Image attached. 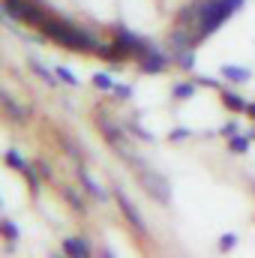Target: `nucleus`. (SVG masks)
<instances>
[{
	"instance_id": "1",
	"label": "nucleus",
	"mask_w": 255,
	"mask_h": 258,
	"mask_svg": "<svg viewBox=\"0 0 255 258\" xmlns=\"http://www.w3.org/2000/svg\"><path fill=\"white\" fill-rule=\"evenodd\" d=\"M39 30H42L48 39L60 42L63 48H72V51H93V48H96V42L90 39V33L78 30L75 24H69L63 18H45V21L39 24Z\"/></svg>"
},
{
	"instance_id": "2",
	"label": "nucleus",
	"mask_w": 255,
	"mask_h": 258,
	"mask_svg": "<svg viewBox=\"0 0 255 258\" xmlns=\"http://www.w3.org/2000/svg\"><path fill=\"white\" fill-rule=\"evenodd\" d=\"M234 12V6L228 3V0H201V6H198V36L204 39V36H210L216 27H222L225 24V18Z\"/></svg>"
},
{
	"instance_id": "3",
	"label": "nucleus",
	"mask_w": 255,
	"mask_h": 258,
	"mask_svg": "<svg viewBox=\"0 0 255 258\" xmlns=\"http://www.w3.org/2000/svg\"><path fill=\"white\" fill-rule=\"evenodd\" d=\"M3 15L6 18H18L24 24H36V27L45 21L42 6L33 3V0H3Z\"/></svg>"
},
{
	"instance_id": "4",
	"label": "nucleus",
	"mask_w": 255,
	"mask_h": 258,
	"mask_svg": "<svg viewBox=\"0 0 255 258\" xmlns=\"http://www.w3.org/2000/svg\"><path fill=\"white\" fill-rule=\"evenodd\" d=\"M138 174H141V183H144V189L153 195L159 204H168L171 201V189H168V183H165V177L159 174V171H153V168H138Z\"/></svg>"
},
{
	"instance_id": "5",
	"label": "nucleus",
	"mask_w": 255,
	"mask_h": 258,
	"mask_svg": "<svg viewBox=\"0 0 255 258\" xmlns=\"http://www.w3.org/2000/svg\"><path fill=\"white\" fill-rule=\"evenodd\" d=\"M114 198H117V204H120V210H123V216L129 219V225L138 231V234H147V225H144V219L138 216V210H135V204L129 201V195L120 189V186H114Z\"/></svg>"
},
{
	"instance_id": "6",
	"label": "nucleus",
	"mask_w": 255,
	"mask_h": 258,
	"mask_svg": "<svg viewBox=\"0 0 255 258\" xmlns=\"http://www.w3.org/2000/svg\"><path fill=\"white\" fill-rule=\"evenodd\" d=\"M168 42H171V45H174L177 51H183V48H195V45L201 42V36H198V33H192V30H186V27L180 24L177 30H171Z\"/></svg>"
},
{
	"instance_id": "7",
	"label": "nucleus",
	"mask_w": 255,
	"mask_h": 258,
	"mask_svg": "<svg viewBox=\"0 0 255 258\" xmlns=\"http://www.w3.org/2000/svg\"><path fill=\"white\" fill-rule=\"evenodd\" d=\"M165 63H168V57L156 48V51H147L144 57H141V72L144 75H156V72H162L165 69Z\"/></svg>"
},
{
	"instance_id": "8",
	"label": "nucleus",
	"mask_w": 255,
	"mask_h": 258,
	"mask_svg": "<svg viewBox=\"0 0 255 258\" xmlns=\"http://www.w3.org/2000/svg\"><path fill=\"white\" fill-rule=\"evenodd\" d=\"M96 126L102 129V135H105V138H108L111 144H114V141H123V129H120V126H114V123L108 120V114H105L102 108L96 111Z\"/></svg>"
},
{
	"instance_id": "9",
	"label": "nucleus",
	"mask_w": 255,
	"mask_h": 258,
	"mask_svg": "<svg viewBox=\"0 0 255 258\" xmlns=\"http://www.w3.org/2000/svg\"><path fill=\"white\" fill-rule=\"evenodd\" d=\"M78 180L84 183V189H87L90 195H96V201H105V198H108V192H105V189H102V186L90 177V174H87V168H84L81 162H78Z\"/></svg>"
},
{
	"instance_id": "10",
	"label": "nucleus",
	"mask_w": 255,
	"mask_h": 258,
	"mask_svg": "<svg viewBox=\"0 0 255 258\" xmlns=\"http://www.w3.org/2000/svg\"><path fill=\"white\" fill-rule=\"evenodd\" d=\"M63 252L66 255H75V258H87L90 255V243L81 240V237H66L63 240Z\"/></svg>"
},
{
	"instance_id": "11",
	"label": "nucleus",
	"mask_w": 255,
	"mask_h": 258,
	"mask_svg": "<svg viewBox=\"0 0 255 258\" xmlns=\"http://www.w3.org/2000/svg\"><path fill=\"white\" fill-rule=\"evenodd\" d=\"M222 75L228 78V81H234V84H243V81H249V69L246 66H231V63H225L222 66Z\"/></svg>"
},
{
	"instance_id": "12",
	"label": "nucleus",
	"mask_w": 255,
	"mask_h": 258,
	"mask_svg": "<svg viewBox=\"0 0 255 258\" xmlns=\"http://www.w3.org/2000/svg\"><path fill=\"white\" fill-rule=\"evenodd\" d=\"M219 96H222V105H225V108H231V111H246V108H249V102H246L243 96L231 93V90H222Z\"/></svg>"
},
{
	"instance_id": "13",
	"label": "nucleus",
	"mask_w": 255,
	"mask_h": 258,
	"mask_svg": "<svg viewBox=\"0 0 255 258\" xmlns=\"http://www.w3.org/2000/svg\"><path fill=\"white\" fill-rule=\"evenodd\" d=\"M30 69H33V72H36V75H39V78H42V81H45L48 87H54V84H57V72L45 69V66L39 63V60H30Z\"/></svg>"
},
{
	"instance_id": "14",
	"label": "nucleus",
	"mask_w": 255,
	"mask_h": 258,
	"mask_svg": "<svg viewBox=\"0 0 255 258\" xmlns=\"http://www.w3.org/2000/svg\"><path fill=\"white\" fill-rule=\"evenodd\" d=\"M0 99H3V105L9 108V117H12V120H21V117H27V108L21 111V108L12 102V96H9V93H0Z\"/></svg>"
},
{
	"instance_id": "15",
	"label": "nucleus",
	"mask_w": 255,
	"mask_h": 258,
	"mask_svg": "<svg viewBox=\"0 0 255 258\" xmlns=\"http://www.w3.org/2000/svg\"><path fill=\"white\" fill-rule=\"evenodd\" d=\"M249 138H252V135H231V141H228L231 153H246V150H249Z\"/></svg>"
},
{
	"instance_id": "16",
	"label": "nucleus",
	"mask_w": 255,
	"mask_h": 258,
	"mask_svg": "<svg viewBox=\"0 0 255 258\" xmlns=\"http://www.w3.org/2000/svg\"><path fill=\"white\" fill-rule=\"evenodd\" d=\"M177 63H180V69H195V51L192 48L177 51Z\"/></svg>"
},
{
	"instance_id": "17",
	"label": "nucleus",
	"mask_w": 255,
	"mask_h": 258,
	"mask_svg": "<svg viewBox=\"0 0 255 258\" xmlns=\"http://www.w3.org/2000/svg\"><path fill=\"white\" fill-rule=\"evenodd\" d=\"M93 84H96L99 90H114V81H111V75H105V72H93Z\"/></svg>"
},
{
	"instance_id": "18",
	"label": "nucleus",
	"mask_w": 255,
	"mask_h": 258,
	"mask_svg": "<svg viewBox=\"0 0 255 258\" xmlns=\"http://www.w3.org/2000/svg\"><path fill=\"white\" fill-rule=\"evenodd\" d=\"M195 90H198L195 84H177V87H174V99H192Z\"/></svg>"
},
{
	"instance_id": "19",
	"label": "nucleus",
	"mask_w": 255,
	"mask_h": 258,
	"mask_svg": "<svg viewBox=\"0 0 255 258\" xmlns=\"http://www.w3.org/2000/svg\"><path fill=\"white\" fill-rule=\"evenodd\" d=\"M6 165H12L15 171H21V168H24L27 162L21 159V153H18V150H6Z\"/></svg>"
},
{
	"instance_id": "20",
	"label": "nucleus",
	"mask_w": 255,
	"mask_h": 258,
	"mask_svg": "<svg viewBox=\"0 0 255 258\" xmlns=\"http://www.w3.org/2000/svg\"><path fill=\"white\" fill-rule=\"evenodd\" d=\"M54 72H57V78H60L63 84H69V87H78V78H75V75H72L69 69H63V66H57Z\"/></svg>"
},
{
	"instance_id": "21",
	"label": "nucleus",
	"mask_w": 255,
	"mask_h": 258,
	"mask_svg": "<svg viewBox=\"0 0 255 258\" xmlns=\"http://www.w3.org/2000/svg\"><path fill=\"white\" fill-rule=\"evenodd\" d=\"M0 231H3V237H6V240H15V237H18V228H15V222H9V219H3V222H0Z\"/></svg>"
},
{
	"instance_id": "22",
	"label": "nucleus",
	"mask_w": 255,
	"mask_h": 258,
	"mask_svg": "<svg viewBox=\"0 0 255 258\" xmlns=\"http://www.w3.org/2000/svg\"><path fill=\"white\" fill-rule=\"evenodd\" d=\"M234 243H237V234H231V231L219 237V249H222V252H228V249H234Z\"/></svg>"
},
{
	"instance_id": "23",
	"label": "nucleus",
	"mask_w": 255,
	"mask_h": 258,
	"mask_svg": "<svg viewBox=\"0 0 255 258\" xmlns=\"http://www.w3.org/2000/svg\"><path fill=\"white\" fill-rule=\"evenodd\" d=\"M129 129L135 132V138H141V141H153V132L144 126H138V123H129Z\"/></svg>"
},
{
	"instance_id": "24",
	"label": "nucleus",
	"mask_w": 255,
	"mask_h": 258,
	"mask_svg": "<svg viewBox=\"0 0 255 258\" xmlns=\"http://www.w3.org/2000/svg\"><path fill=\"white\" fill-rule=\"evenodd\" d=\"M63 147H66V153H72V159H75V162H81V150H78V144H75V141L63 138Z\"/></svg>"
},
{
	"instance_id": "25",
	"label": "nucleus",
	"mask_w": 255,
	"mask_h": 258,
	"mask_svg": "<svg viewBox=\"0 0 255 258\" xmlns=\"http://www.w3.org/2000/svg\"><path fill=\"white\" fill-rule=\"evenodd\" d=\"M114 96L117 99H132V87L129 84H114Z\"/></svg>"
},
{
	"instance_id": "26",
	"label": "nucleus",
	"mask_w": 255,
	"mask_h": 258,
	"mask_svg": "<svg viewBox=\"0 0 255 258\" xmlns=\"http://www.w3.org/2000/svg\"><path fill=\"white\" fill-rule=\"evenodd\" d=\"M63 195H66V201H69V204H72V207H75V210H84V201H81V198H78V195L72 192V189H63Z\"/></svg>"
},
{
	"instance_id": "27",
	"label": "nucleus",
	"mask_w": 255,
	"mask_h": 258,
	"mask_svg": "<svg viewBox=\"0 0 255 258\" xmlns=\"http://www.w3.org/2000/svg\"><path fill=\"white\" fill-rule=\"evenodd\" d=\"M189 135H192L189 129L177 126V129H171V135H168V138H171V141H183V138H189Z\"/></svg>"
},
{
	"instance_id": "28",
	"label": "nucleus",
	"mask_w": 255,
	"mask_h": 258,
	"mask_svg": "<svg viewBox=\"0 0 255 258\" xmlns=\"http://www.w3.org/2000/svg\"><path fill=\"white\" fill-rule=\"evenodd\" d=\"M36 168H39V174H42V177H48V180L54 177V171H51V165H48V162H39Z\"/></svg>"
},
{
	"instance_id": "29",
	"label": "nucleus",
	"mask_w": 255,
	"mask_h": 258,
	"mask_svg": "<svg viewBox=\"0 0 255 258\" xmlns=\"http://www.w3.org/2000/svg\"><path fill=\"white\" fill-rule=\"evenodd\" d=\"M222 132H225L228 138H231V135H237V123H225V126H222Z\"/></svg>"
},
{
	"instance_id": "30",
	"label": "nucleus",
	"mask_w": 255,
	"mask_h": 258,
	"mask_svg": "<svg viewBox=\"0 0 255 258\" xmlns=\"http://www.w3.org/2000/svg\"><path fill=\"white\" fill-rule=\"evenodd\" d=\"M246 114H249V117H252V120H255V102H252V105H249V108H246Z\"/></svg>"
},
{
	"instance_id": "31",
	"label": "nucleus",
	"mask_w": 255,
	"mask_h": 258,
	"mask_svg": "<svg viewBox=\"0 0 255 258\" xmlns=\"http://www.w3.org/2000/svg\"><path fill=\"white\" fill-rule=\"evenodd\" d=\"M228 3H231L234 9H237V6H243V0H228Z\"/></svg>"
}]
</instances>
